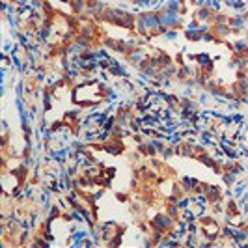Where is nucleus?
Here are the masks:
<instances>
[{"mask_svg": "<svg viewBox=\"0 0 248 248\" xmlns=\"http://www.w3.org/2000/svg\"><path fill=\"white\" fill-rule=\"evenodd\" d=\"M201 213H203V203L200 200H188L185 205H183V214H185L187 218H194Z\"/></svg>", "mask_w": 248, "mask_h": 248, "instance_id": "1", "label": "nucleus"}]
</instances>
